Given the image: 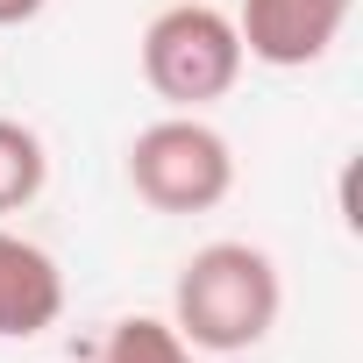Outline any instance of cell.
Returning a JSON list of instances; mask_svg holds the SVG:
<instances>
[{
	"label": "cell",
	"instance_id": "obj_1",
	"mask_svg": "<svg viewBox=\"0 0 363 363\" xmlns=\"http://www.w3.org/2000/svg\"><path fill=\"white\" fill-rule=\"evenodd\" d=\"M278 306H285V285L257 242H207L186 257L171 285V328L186 335V349H207V356L257 349L278 328Z\"/></svg>",
	"mask_w": 363,
	"mask_h": 363
},
{
	"label": "cell",
	"instance_id": "obj_2",
	"mask_svg": "<svg viewBox=\"0 0 363 363\" xmlns=\"http://www.w3.org/2000/svg\"><path fill=\"white\" fill-rule=\"evenodd\" d=\"M242 65L250 57H242L235 15L207 8V0H178L143 29V79L171 114H200V107L228 100Z\"/></svg>",
	"mask_w": 363,
	"mask_h": 363
},
{
	"label": "cell",
	"instance_id": "obj_3",
	"mask_svg": "<svg viewBox=\"0 0 363 363\" xmlns=\"http://www.w3.org/2000/svg\"><path fill=\"white\" fill-rule=\"evenodd\" d=\"M128 186L157 214H214L235 193V150L200 114H164L128 143Z\"/></svg>",
	"mask_w": 363,
	"mask_h": 363
},
{
	"label": "cell",
	"instance_id": "obj_4",
	"mask_svg": "<svg viewBox=\"0 0 363 363\" xmlns=\"http://www.w3.org/2000/svg\"><path fill=\"white\" fill-rule=\"evenodd\" d=\"M349 8H356V0H242V8H235L242 57H257L271 72L320 65L335 50V36L349 29Z\"/></svg>",
	"mask_w": 363,
	"mask_h": 363
},
{
	"label": "cell",
	"instance_id": "obj_5",
	"mask_svg": "<svg viewBox=\"0 0 363 363\" xmlns=\"http://www.w3.org/2000/svg\"><path fill=\"white\" fill-rule=\"evenodd\" d=\"M65 313V271L50 250H36L29 235L0 228V342H29L43 328H57Z\"/></svg>",
	"mask_w": 363,
	"mask_h": 363
},
{
	"label": "cell",
	"instance_id": "obj_6",
	"mask_svg": "<svg viewBox=\"0 0 363 363\" xmlns=\"http://www.w3.org/2000/svg\"><path fill=\"white\" fill-rule=\"evenodd\" d=\"M43 186H50L43 135H36L29 121H8V114H0V214H22Z\"/></svg>",
	"mask_w": 363,
	"mask_h": 363
},
{
	"label": "cell",
	"instance_id": "obj_7",
	"mask_svg": "<svg viewBox=\"0 0 363 363\" xmlns=\"http://www.w3.org/2000/svg\"><path fill=\"white\" fill-rule=\"evenodd\" d=\"M86 363H193V349H186V335H178L171 320L128 313V320H114V328L100 335V349H93Z\"/></svg>",
	"mask_w": 363,
	"mask_h": 363
},
{
	"label": "cell",
	"instance_id": "obj_8",
	"mask_svg": "<svg viewBox=\"0 0 363 363\" xmlns=\"http://www.w3.org/2000/svg\"><path fill=\"white\" fill-rule=\"evenodd\" d=\"M50 8V0H0V29H22V22H36Z\"/></svg>",
	"mask_w": 363,
	"mask_h": 363
}]
</instances>
